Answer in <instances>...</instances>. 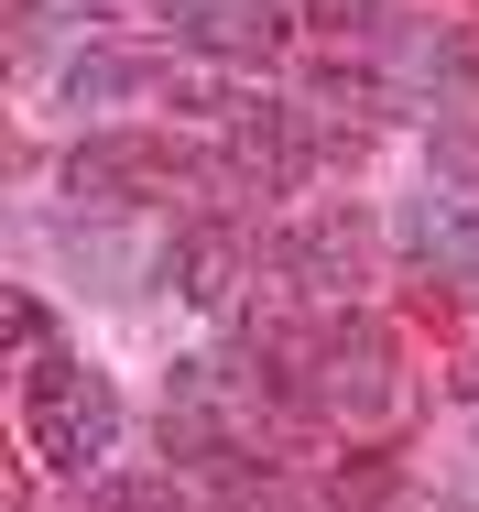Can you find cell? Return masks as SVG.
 Masks as SVG:
<instances>
[{
	"label": "cell",
	"instance_id": "8992f818",
	"mask_svg": "<svg viewBox=\"0 0 479 512\" xmlns=\"http://www.w3.org/2000/svg\"><path fill=\"white\" fill-rule=\"evenodd\" d=\"M175 186V153L164 142H131V131H98L66 153V197L77 207H131V197H164Z\"/></svg>",
	"mask_w": 479,
	"mask_h": 512
},
{
	"label": "cell",
	"instance_id": "3957f363",
	"mask_svg": "<svg viewBox=\"0 0 479 512\" xmlns=\"http://www.w3.org/2000/svg\"><path fill=\"white\" fill-rule=\"evenodd\" d=\"M273 262H284V284L305 295V306L349 316L360 273H371V218H360V207H316V218H294V229H284Z\"/></svg>",
	"mask_w": 479,
	"mask_h": 512
},
{
	"label": "cell",
	"instance_id": "ba28073f",
	"mask_svg": "<svg viewBox=\"0 0 479 512\" xmlns=\"http://www.w3.org/2000/svg\"><path fill=\"white\" fill-rule=\"evenodd\" d=\"M120 88H142L131 55H77V66H66V99H77V109H88V99H120Z\"/></svg>",
	"mask_w": 479,
	"mask_h": 512
},
{
	"label": "cell",
	"instance_id": "9c48e42d",
	"mask_svg": "<svg viewBox=\"0 0 479 512\" xmlns=\"http://www.w3.org/2000/svg\"><path fill=\"white\" fill-rule=\"evenodd\" d=\"M305 22H327V33H360V22H382V0H294Z\"/></svg>",
	"mask_w": 479,
	"mask_h": 512
},
{
	"label": "cell",
	"instance_id": "277c9868",
	"mask_svg": "<svg viewBox=\"0 0 479 512\" xmlns=\"http://www.w3.org/2000/svg\"><path fill=\"white\" fill-rule=\"evenodd\" d=\"M392 240H403V262L436 284H479V186H414L403 218H392Z\"/></svg>",
	"mask_w": 479,
	"mask_h": 512
},
{
	"label": "cell",
	"instance_id": "7a4b0ae2",
	"mask_svg": "<svg viewBox=\"0 0 479 512\" xmlns=\"http://www.w3.org/2000/svg\"><path fill=\"white\" fill-rule=\"evenodd\" d=\"M284 393L316 404V414H360V425H371V414L392 404V338L371 316H327V327L284 360Z\"/></svg>",
	"mask_w": 479,
	"mask_h": 512
},
{
	"label": "cell",
	"instance_id": "5b68a950",
	"mask_svg": "<svg viewBox=\"0 0 479 512\" xmlns=\"http://www.w3.org/2000/svg\"><path fill=\"white\" fill-rule=\"evenodd\" d=\"M175 33L207 66H273L294 33V0H175Z\"/></svg>",
	"mask_w": 479,
	"mask_h": 512
},
{
	"label": "cell",
	"instance_id": "6da1fadb",
	"mask_svg": "<svg viewBox=\"0 0 479 512\" xmlns=\"http://www.w3.org/2000/svg\"><path fill=\"white\" fill-rule=\"evenodd\" d=\"M22 447H33L44 480H98L109 447H120V393H109V371L44 349V360L22 371Z\"/></svg>",
	"mask_w": 479,
	"mask_h": 512
},
{
	"label": "cell",
	"instance_id": "52a82bcc",
	"mask_svg": "<svg viewBox=\"0 0 479 512\" xmlns=\"http://www.w3.org/2000/svg\"><path fill=\"white\" fill-rule=\"evenodd\" d=\"M164 273H175V295H186V306L229 316V306H240V273H251V229H240V218H196V229H175Z\"/></svg>",
	"mask_w": 479,
	"mask_h": 512
}]
</instances>
